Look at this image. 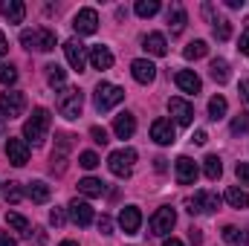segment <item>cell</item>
Listing matches in <instances>:
<instances>
[{
    "label": "cell",
    "mask_w": 249,
    "mask_h": 246,
    "mask_svg": "<svg viewBox=\"0 0 249 246\" xmlns=\"http://www.w3.org/2000/svg\"><path fill=\"white\" fill-rule=\"evenodd\" d=\"M50 124H53L50 110H47V107H35L32 116L23 124V139H26L29 145H35V148L44 145V142H47V133H50Z\"/></svg>",
    "instance_id": "1"
},
{
    "label": "cell",
    "mask_w": 249,
    "mask_h": 246,
    "mask_svg": "<svg viewBox=\"0 0 249 246\" xmlns=\"http://www.w3.org/2000/svg\"><path fill=\"white\" fill-rule=\"evenodd\" d=\"M55 107H58V113H61L64 119H78L81 116V107H84V96H81V90L78 87H64L61 93L55 96Z\"/></svg>",
    "instance_id": "2"
},
{
    "label": "cell",
    "mask_w": 249,
    "mask_h": 246,
    "mask_svg": "<svg viewBox=\"0 0 249 246\" xmlns=\"http://www.w3.org/2000/svg\"><path fill=\"white\" fill-rule=\"evenodd\" d=\"M20 44L26 50H38V53H53L55 50V32L47 29V26H38V29H23L20 32Z\"/></svg>",
    "instance_id": "3"
},
{
    "label": "cell",
    "mask_w": 249,
    "mask_h": 246,
    "mask_svg": "<svg viewBox=\"0 0 249 246\" xmlns=\"http://www.w3.org/2000/svg\"><path fill=\"white\" fill-rule=\"evenodd\" d=\"M122 99H124V90H122V87H116V84H107V81H99V84H96L93 105H96V110H99V113H107V110H113V107H116Z\"/></svg>",
    "instance_id": "4"
},
{
    "label": "cell",
    "mask_w": 249,
    "mask_h": 246,
    "mask_svg": "<svg viewBox=\"0 0 249 246\" xmlns=\"http://www.w3.org/2000/svg\"><path fill=\"white\" fill-rule=\"evenodd\" d=\"M133 162H136V151H133V148H119V151H113V154L107 157V168H110V174H116V177H130Z\"/></svg>",
    "instance_id": "5"
},
{
    "label": "cell",
    "mask_w": 249,
    "mask_h": 246,
    "mask_svg": "<svg viewBox=\"0 0 249 246\" xmlns=\"http://www.w3.org/2000/svg\"><path fill=\"white\" fill-rule=\"evenodd\" d=\"M26 110V96L20 90H9L0 96V116L3 119H18Z\"/></svg>",
    "instance_id": "6"
},
{
    "label": "cell",
    "mask_w": 249,
    "mask_h": 246,
    "mask_svg": "<svg viewBox=\"0 0 249 246\" xmlns=\"http://www.w3.org/2000/svg\"><path fill=\"white\" fill-rule=\"evenodd\" d=\"M174 223H177V211H174L171 206H162V209H157V211H154V217H151L148 229H151V235L162 238V235H168V232L174 229Z\"/></svg>",
    "instance_id": "7"
},
{
    "label": "cell",
    "mask_w": 249,
    "mask_h": 246,
    "mask_svg": "<svg viewBox=\"0 0 249 246\" xmlns=\"http://www.w3.org/2000/svg\"><path fill=\"white\" fill-rule=\"evenodd\" d=\"M186 206H188L191 214H212V211H217L220 197H217L214 191H197L194 197H188L186 200Z\"/></svg>",
    "instance_id": "8"
},
{
    "label": "cell",
    "mask_w": 249,
    "mask_h": 246,
    "mask_svg": "<svg viewBox=\"0 0 249 246\" xmlns=\"http://www.w3.org/2000/svg\"><path fill=\"white\" fill-rule=\"evenodd\" d=\"M64 55H67V61H70V67H72L75 72H81V70L87 67V47H84L78 38H70V41L64 44Z\"/></svg>",
    "instance_id": "9"
},
{
    "label": "cell",
    "mask_w": 249,
    "mask_h": 246,
    "mask_svg": "<svg viewBox=\"0 0 249 246\" xmlns=\"http://www.w3.org/2000/svg\"><path fill=\"white\" fill-rule=\"evenodd\" d=\"M6 157H9V162L18 165V168L26 165V162H29V142L9 136V139H6Z\"/></svg>",
    "instance_id": "10"
},
{
    "label": "cell",
    "mask_w": 249,
    "mask_h": 246,
    "mask_svg": "<svg viewBox=\"0 0 249 246\" xmlns=\"http://www.w3.org/2000/svg\"><path fill=\"white\" fill-rule=\"evenodd\" d=\"M72 29L78 35H93L99 29V15L96 9H78V15L72 18Z\"/></svg>",
    "instance_id": "11"
},
{
    "label": "cell",
    "mask_w": 249,
    "mask_h": 246,
    "mask_svg": "<svg viewBox=\"0 0 249 246\" xmlns=\"http://www.w3.org/2000/svg\"><path fill=\"white\" fill-rule=\"evenodd\" d=\"M151 139L157 145H174V139H177L174 122L171 119H154V124H151Z\"/></svg>",
    "instance_id": "12"
},
{
    "label": "cell",
    "mask_w": 249,
    "mask_h": 246,
    "mask_svg": "<svg viewBox=\"0 0 249 246\" xmlns=\"http://www.w3.org/2000/svg\"><path fill=\"white\" fill-rule=\"evenodd\" d=\"M168 113L174 116V122L177 124H183V127H188V124L194 122V107L188 105L186 99H168Z\"/></svg>",
    "instance_id": "13"
},
{
    "label": "cell",
    "mask_w": 249,
    "mask_h": 246,
    "mask_svg": "<svg viewBox=\"0 0 249 246\" xmlns=\"http://www.w3.org/2000/svg\"><path fill=\"white\" fill-rule=\"evenodd\" d=\"M67 209H70V220H72L75 226H90V223H93V206H90L87 200H78V197H75Z\"/></svg>",
    "instance_id": "14"
},
{
    "label": "cell",
    "mask_w": 249,
    "mask_h": 246,
    "mask_svg": "<svg viewBox=\"0 0 249 246\" xmlns=\"http://www.w3.org/2000/svg\"><path fill=\"white\" fill-rule=\"evenodd\" d=\"M174 171H177V183L180 185H191L197 180V162L191 159V157H180L177 162H174Z\"/></svg>",
    "instance_id": "15"
},
{
    "label": "cell",
    "mask_w": 249,
    "mask_h": 246,
    "mask_svg": "<svg viewBox=\"0 0 249 246\" xmlns=\"http://www.w3.org/2000/svg\"><path fill=\"white\" fill-rule=\"evenodd\" d=\"M119 226H122L124 235L139 232V226H142V211H139L136 206H124L122 211H119Z\"/></svg>",
    "instance_id": "16"
},
{
    "label": "cell",
    "mask_w": 249,
    "mask_h": 246,
    "mask_svg": "<svg viewBox=\"0 0 249 246\" xmlns=\"http://www.w3.org/2000/svg\"><path fill=\"white\" fill-rule=\"evenodd\" d=\"M174 81H177V87H180L183 93H191V96H197V93L203 90V81H200V75H197L194 70H180V72L174 75Z\"/></svg>",
    "instance_id": "17"
},
{
    "label": "cell",
    "mask_w": 249,
    "mask_h": 246,
    "mask_svg": "<svg viewBox=\"0 0 249 246\" xmlns=\"http://www.w3.org/2000/svg\"><path fill=\"white\" fill-rule=\"evenodd\" d=\"M130 72H133V78L139 84H151L157 78V67L148 61V58H136V61L130 64Z\"/></svg>",
    "instance_id": "18"
},
{
    "label": "cell",
    "mask_w": 249,
    "mask_h": 246,
    "mask_svg": "<svg viewBox=\"0 0 249 246\" xmlns=\"http://www.w3.org/2000/svg\"><path fill=\"white\" fill-rule=\"evenodd\" d=\"M113 133L119 136V139H130L133 133H136V116L133 113H119L116 119H113Z\"/></svg>",
    "instance_id": "19"
},
{
    "label": "cell",
    "mask_w": 249,
    "mask_h": 246,
    "mask_svg": "<svg viewBox=\"0 0 249 246\" xmlns=\"http://www.w3.org/2000/svg\"><path fill=\"white\" fill-rule=\"evenodd\" d=\"M0 15H3L9 23H23L26 6H23L20 0H3V3H0Z\"/></svg>",
    "instance_id": "20"
},
{
    "label": "cell",
    "mask_w": 249,
    "mask_h": 246,
    "mask_svg": "<svg viewBox=\"0 0 249 246\" xmlns=\"http://www.w3.org/2000/svg\"><path fill=\"white\" fill-rule=\"evenodd\" d=\"M186 9H183V3H171L168 6V29H171V35H180L183 29H186Z\"/></svg>",
    "instance_id": "21"
},
{
    "label": "cell",
    "mask_w": 249,
    "mask_h": 246,
    "mask_svg": "<svg viewBox=\"0 0 249 246\" xmlns=\"http://www.w3.org/2000/svg\"><path fill=\"white\" fill-rule=\"evenodd\" d=\"M142 47H145V53H151V55H165V53H168L165 35H160V32L145 35V38H142Z\"/></svg>",
    "instance_id": "22"
},
{
    "label": "cell",
    "mask_w": 249,
    "mask_h": 246,
    "mask_svg": "<svg viewBox=\"0 0 249 246\" xmlns=\"http://www.w3.org/2000/svg\"><path fill=\"white\" fill-rule=\"evenodd\" d=\"M90 64H93V70H110L113 67V53L107 47H93L90 50Z\"/></svg>",
    "instance_id": "23"
},
{
    "label": "cell",
    "mask_w": 249,
    "mask_h": 246,
    "mask_svg": "<svg viewBox=\"0 0 249 246\" xmlns=\"http://www.w3.org/2000/svg\"><path fill=\"white\" fill-rule=\"evenodd\" d=\"M6 223H9V226H12V229L20 235V238H29V235H32V226H29V220H26V217H20L18 211H9V214H6Z\"/></svg>",
    "instance_id": "24"
},
{
    "label": "cell",
    "mask_w": 249,
    "mask_h": 246,
    "mask_svg": "<svg viewBox=\"0 0 249 246\" xmlns=\"http://www.w3.org/2000/svg\"><path fill=\"white\" fill-rule=\"evenodd\" d=\"M26 197L32 203H47L50 200V185L44 183V180H35V183H29V188H26Z\"/></svg>",
    "instance_id": "25"
},
{
    "label": "cell",
    "mask_w": 249,
    "mask_h": 246,
    "mask_svg": "<svg viewBox=\"0 0 249 246\" xmlns=\"http://www.w3.org/2000/svg\"><path fill=\"white\" fill-rule=\"evenodd\" d=\"M78 191H81L84 197H102V194H105V183L96 180V177H84V180L78 183Z\"/></svg>",
    "instance_id": "26"
},
{
    "label": "cell",
    "mask_w": 249,
    "mask_h": 246,
    "mask_svg": "<svg viewBox=\"0 0 249 246\" xmlns=\"http://www.w3.org/2000/svg\"><path fill=\"white\" fill-rule=\"evenodd\" d=\"M203 174L214 183V180H220V174H223V165H220V157H214V154H209L206 159H203Z\"/></svg>",
    "instance_id": "27"
},
{
    "label": "cell",
    "mask_w": 249,
    "mask_h": 246,
    "mask_svg": "<svg viewBox=\"0 0 249 246\" xmlns=\"http://www.w3.org/2000/svg\"><path fill=\"white\" fill-rule=\"evenodd\" d=\"M226 110H229V105H226L223 96H212V99H209V119L220 122V119L226 116Z\"/></svg>",
    "instance_id": "28"
},
{
    "label": "cell",
    "mask_w": 249,
    "mask_h": 246,
    "mask_svg": "<svg viewBox=\"0 0 249 246\" xmlns=\"http://www.w3.org/2000/svg\"><path fill=\"white\" fill-rule=\"evenodd\" d=\"M226 203H229L232 209H247L249 206V194L247 191H241L238 185H232V188L226 191Z\"/></svg>",
    "instance_id": "29"
},
{
    "label": "cell",
    "mask_w": 249,
    "mask_h": 246,
    "mask_svg": "<svg viewBox=\"0 0 249 246\" xmlns=\"http://www.w3.org/2000/svg\"><path fill=\"white\" fill-rule=\"evenodd\" d=\"M223 241L232 244V246H249V232H241L235 226H226L223 229Z\"/></svg>",
    "instance_id": "30"
},
{
    "label": "cell",
    "mask_w": 249,
    "mask_h": 246,
    "mask_svg": "<svg viewBox=\"0 0 249 246\" xmlns=\"http://www.w3.org/2000/svg\"><path fill=\"white\" fill-rule=\"evenodd\" d=\"M209 72H212V78H214L217 84H226V81H229V64L223 61V58H214L212 67H209Z\"/></svg>",
    "instance_id": "31"
},
{
    "label": "cell",
    "mask_w": 249,
    "mask_h": 246,
    "mask_svg": "<svg viewBox=\"0 0 249 246\" xmlns=\"http://www.w3.org/2000/svg\"><path fill=\"white\" fill-rule=\"evenodd\" d=\"M206 53H209V44H206V41H191L186 50H183V55H186L188 61H197V58H203Z\"/></svg>",
    "instance_id": "32"
},
{
    "label": "cell",
    "mask_w": 249,
    "mask_h": 246,
    "mask_svg": "<svg viewBox=\"0 0 249 246\" xmlns=\"http://www.w3.org/2000/svg\"><path fill=\"white\" fill-rule=\"evenodd\" d=\"M3 197H6V203H12V206H18L20 200H23V188H20V183H6L3 185Z\"/></svg>",
    "instance_id": "33"
},
{
    "label": "cell",
    "mask_w": 249,
    "mask_h": 246,
    "mask_svg": "<svg viewBox=\"0 0 249 246\" xmlns=\"http://www.w3.org/2000/svg\"><path fill=\"white\" fill-rule=\"evenodd\" d=\"M136 15L139 18H154L157 12H160V0H136Z\"/></svg>",
    "instance_id": "34"
},
{
    "label": "cell",
    "mask_w": 249,
    "mask_h": 246,
    "mask_svg": "<svg viewBox=\"0 0 249 246\" xmlns=\"http://www.w3.org/2000/svg\"><path fill=\"white\" fill-rule=\"evenodd\" d=\"M47 81H50V87H61L64 81H67V70L58 67V64H50L47 67Z\"/></svg>",
    "instance_id": "35"
},
{
    "label": "cell",
    "mask_w": 249,
    "mask_h": 246,
    "mask_svg": "<svg viewBox=\"0 0 249 246\" xmlns=\"http://www.w3.org/2000/svg\"><path fill=\"white\" fill-rule=\"evenodd\" d=\"M15 81H18V70H15L12 64H0V84L12 87Z\"/></svg>",
    "instance_id": "36"
},
{
    "label": "cell",
    "mask_w": 249,
    "mask_h": 246,
    "mask_svg": "<svg viewBox=\"0 0 249 246\" xmlns=\"http://www.w3.org/2000/svg\"><path fill=\"white\" fill-rule=\"evenodd\" d=\"M214 38H217V41H229V38H232V23L220 18V20L214 23Z\"/></svg>",
    "instance_id": "37"
},
{
    "label": "cell",
    "mask_w": 249,
    "mask_h": 246,
    "mask_svg": "<svg viewBox=\"0 0 249 246\" xmlns=\"http://www.w3.org/2000/svg\"><path fill=\"white\" fill-rule=\"evenodd\" d=\"M247 130H249V116L247 113H241V116L232 119V133H235V136H244Z\"/></svg>",
    "instance_id": "38"
},
{
    "label": "cell",
    "mask_w": 249,
    "mask_h": 246,
    "mask_svg": "<svg viewBox=\"0 0 249 246\" xmlns=\"http://www.w3.org/2000/svg\"><path fill=\"white\" fill-rule=\"evenodd\" d=\"M78 165H81V168H87V171H93V168L99 165V157H96L93 151H84V154L78 157Z\"/></svg>",
    "instance_id": "39"
},
{
    "label": "cell",
    "mask_w": 249,
    "mask_h": 246,
    "mask_svg": "<svg viewBox=\"0 0 249 246\" xmlns=\"http://www.w3.org/2000/svg\"><path fill=\"white\" fill-rule=\"evenodd\" d=\"M90 136H93V142H96V145H102V148L110 142V139H107V130H105V127H99V124H93V127H90Z\"/></svg>",
    "instance_id": "40"
},
{
    "label": "cell",
    "mask_w": 249,
    "mask_h": 246,
    "mask_svg": "<svg viewBox=\"0 0 249 246\" xmlns=\"http://www.w3.org/2000/svg\"><path fill=\"white\" fill-rule=\"evenodd\" d=\"M50 223H53L55 229H61L64 223H67V214H64V209H53V211H50Z\"/></svg>",
    "instance_id": "41"
},
{
    "label": "cell",
    "mask_w": 249,
    "mask_h": 246,
    "mask_svg": "<svg viewBox=\"0 0 249 246\" xmlns=\"http://www.w3.org/2000/svg\"><path fill=\"white\" fill-rule=\"evenodd\" d=\"M99 232H102V235H113V220H110L107 214L99 217Z\"/></svg>",
    "instance_id": "42"
},
{
    "label": "cell",
    "mask_w": 249,
    "mask_h": 246,
    "mask_svg": "<svg viewBox=\"0 0 249 246\" xmlns=\"http://www.w3.org/2000/svg\"><path fill=\"white\" fill-rule=\"evenodd\" d=\"M235 174H238V180H241L244 185H249V162H238Z\"/></svg>",
    "instance_id": "43"
},
{
    "label": "cell",
    "mask_w": 249,
    "mask_h": 246,
    "mask_svg": "<svg viewBox=\"0 0 249 246\" xmlns=\"http://www.w3.org/2000/svg\"><path fill=\"white\" fill-rule=\"evenodd\" d=\"M238 50H241L244 55H249V29L244 32V35H241V44H238Z\"/></svg>",
    "instance_id": "44"
},
{
    "label": "cell",
    "mask_w": 249,
    "mask_h": 246,
    "mask_svg": "<svg viewBox=\"0 0 249 246\" xmlns=\"http://www.w3.org/2000/svg\"><path fill=\"white\" fill-rule=\"evenodd\" d=\"M238 90H241V99L249 105V78H244V81H241V87H238Z\"/></svg>",
    "instance_id": "45"
},
{
    "label": "cell",
    "mask_w": 249,
    "mask_h": 246,
    "mask_svg": "<svg viewBox=\"0 0 249 246\" xmlns=\"http://www.w3.org/2000/svg\"><path fill=\"white\" fill-rule=\"evenodd\" d=\"M194 142H197V145H206V142H209V133H206V130H194Z\"/></svg>",
    "instance_id": "46"
},
{
    "label": "cell",
    "mask_w": 249,
    "mask_h": 246,
    "mask_svg": "<svg viewBox=\"0 0 249 246\" xmlns=\"http://www.w3.org/2000/svg\"><path fill=\"white\" fill-rule=\"evenodd\" d=\"M0 246H15V238L9 232H0Z\"/></svg>",
    "instance_id": "47"
},
{
    "label": "cell",
    "mask_w": 249,
    "mask_h": 246,
    "mask_svg": "<svg viewBox=\"0 0 249 246\" xmlns=\"http://www.w3.org/2000/svg\"><path fill=\"white\" fill-rule=\"evenodd\" d=\"M188 241H191L194 246L200 244V241H203V235H200V229H191V232H188Z\"/></svg>",
    "instance_id": "48"
},
{
    "label": "cell",
    "mask_w": 249,
    "mask_h": 246,
    "mask_svg": "<svg viewBox=\"0 0 249 246\" xmlns=\"http://www.w3.org/2000/svg\"><path fill=\"white\" fill-rule=\"evenodd\" d=\"M165 162H168V159H162V157H157V159H154V168H157V171H160V174H162V171H165V168H168V165H165Z\"/></svg>",
    "instance_id": "49"
},
{
    "label": "cell",
    "mask_w": 249,
    "mask_h": 246,
    "mask_svg": "<svg viewBox=\"0 0 249 246\" xmlns=\"http://www.w3.org/2000/svg\"><path fill=\"white\" fill-rule=\"evenodd\" d=\"M9 53V41H6V35L0 32V55H6Z\"/></svg>",
    "instance_id": "50"
},
{
    "label": "cell",
    "mask_w": 249,
    "mask_h": 246,
    "mask_svg": "<svg viewBox=\"0 0 249 246\" xmlns=\"http://www.w3.org/2000/svg\"><path fill=\"white\" fill-rule=\"evenodd\" d=\"M229 9H244V0H226Z\"/></svg>",
    "instance_id": "51"
},
{
    "label": "cell",
    "mask_w": 249,
    "mask_h": 246,
    "mask_svg": "<svg viewBox=\"0 0 249 246\" xmlns=\"http://www.w3.org/2000/svg\"><path fill=\"white\" fill-rule=\"evenodd\" d=\"M162 246H186V244H183V241H177V238H168Z\"/></svg>",
    "instance_id": "52"
},
{
    "label": "cell",
    "mask_w": 249,
    "mask_h": 246,
    "mask_svg": "<svg viewBox=\"0 0 249 246\" xmlns=\"http://www.w3.org/2000/svg\"><path fill=\"white\" fill-rule=\"evenodd\" d=\"M61 246H78V244H75V241H64Z\"/></svg>",
    "instance_id": "53"
}]
</instances>
